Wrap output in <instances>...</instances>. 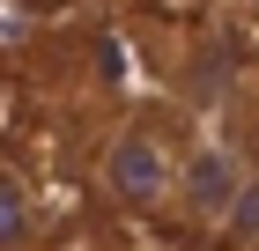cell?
<instances>
[{
  "instance_id": "1",
  "label": "cell",
  "mask_w": 259,
  "mask_h": 251,
  "mask_svg": "<svg viewBox=\"0 0 259 251\" xmlns=\"http://www.w3.org/2000/svg\"><path fill=\"white\" fill-rule=\"evenodd\" d=\"M193 126H185L170 104H134V111L104 133L97 148V192L126 214V222H163L170 199H178L185 155H193Z\"/></svg>"
},
{
  "instance_id": "2",
  "label": "cell",
  "mask_w": 259,
  "mask_h": 251,
  "mask_svg": "<svg viewBox=\"0 0 259 251\" xmlns=\"http://www.w3.org/2000/svg\"><path fill=\"white\" fill-rule=\"evenodd\" d=\"M259 185V170H252V155L237 148L230 133H200L193 140V155H185V177H178V199H170V229H185V236H230V222H237V207H244V192Z\"/></svg>"
},
{
  "instance_id": "3",
  "label": "cell",
  "mask_w": 259,
  "mask_h": 251,
  "mask_svg": "<svg viewBox=\"0 0 259 251\" xmlns=\"http://www.w3.org/2000/svg\"><path fill=\"white\" fill-rule=\"evenodd\" d=\"M81 251H148V244H134V236H89Z\"/></svg>"
},
{
  "instance_id": "4",
  "label": "cell",
  "mask_w": 259,
  "mask_h": 251,
  "mask_svg": "<svg viewBox=\"0 0 259 251\" xmlns=\"http://www.w3.org/2000/svg\"><path fill=\"white\" fill-rule=\"evenodd\" d=\"M60 251H81V244H60Z\"/></svg>"
}]
</instances>
